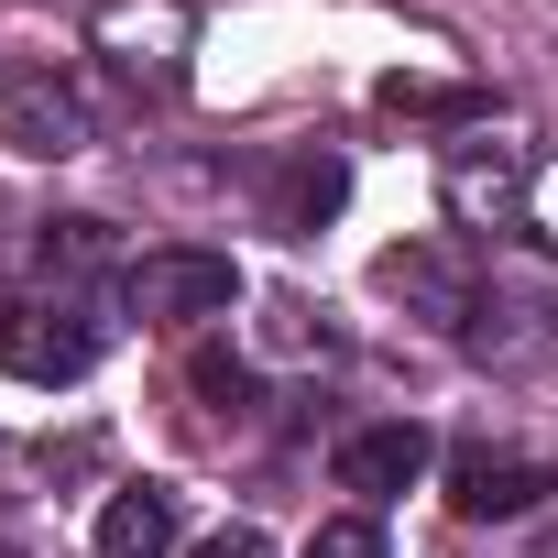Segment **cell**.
Wrapping results in <instances>:
<instances>
[{
  "label": "cell",
  "mask_w": 558,
  "mask_h": 558,
  "mask_svg": "<svg viewBox=\"0 0 558 558\" xmlns=\"http://www.w3.org/2000/svg\"><path fill=\"white\" fill-rule=\"evenodd\" d=\"M0 558H34V547H23V536H12V525H0Z\"/></svg>",
  "instance_id": "17"
},
{
  "label": "cell",
  "mask_w": 558,
  "mask_h": 558,
  "mask_svg": "<svg viewBox=\"0 0 558 558\" xmlns=\"http://www.w3.org/2000/svg\"><path fill=\"white\" fill-rule=\"evenodd\" d=\"M536 318H547V307H536V296H482V307H471V329H460V340H471V351H504V362H514V351H536V340H547V329H536Z\"/></svg>",
  "instance_id": "11"
},
{
  "label": "cell",
  "mask_w": 558,
  "mask_h": 558,
  "mask_svg": "<svg viewBox=\"0 0 558 558\" xmlns=\"http://www.w3.org/2000/svg\"><path fill=\"white\" fill-rule=\"evenodd\" d=\"M34 263H45V286H66V274L110 263V230H99V219H56V230L34 241Z\"/></svg>",
  "instance_id": "12"
},
{
  "label": "cell",
  "mask_w": 558,
  "mask_h": 558,
  "mask_svg": "<svg viewBox=\"0 0 558 558\" xmlns=\"http://www.w3.org/2000/svg\"><path fill=\"white\" fill-rule=\"evenodd\" d=\"M373 286H384L405 318H427V329H471V307H482V286H471L449 252H427V241L384 252V263H373Z\"/></svg>",
  "instance_id": "6"
},
{
  "label": "cell",
  "mask_w": 558,
  "mask_h": 558,
  "mask_svg": "<svg viewBox=\"0 0 558 558\" xmlns=\"http://www.w3.org/2000/svg\"><path fill=\"white\" fill-rule=\"evenodd\" d=\"M307 558H384V536H373V514H340V525L307 536Z\"/></svg>",
  "instance_id": "14"
},
{
  "label": "cell",
  "mask_w": 558,
  "mask_h": 558,
  "mask_svg": "<svg viewBox=\"0 0 558 558\" xmlns=\"http://www.w3.org/2000/svg\"><path fill=\"white\" fill-rule=\"evenodd\" d=\"M340 197H351V165H340V154H296L286 175H274V230L307 241L318 219H340Z\"/></svg>",
  "instance_id": "10"
},
{
  "label": "cell",
  "mask_w": 558,
  "mask_h": 558,
  "mask_svg": "<svg viewBox=\"0 0 558 558\" xmlns=\"http://www.w3.org/2000/svg\"><path fill=\"white\" fill-rule=\"evenodd\" d=\"M88 362H99V329H88V318H66V307H45V296L0 307V373H23V384H77Z\"/></svg>",
  "instance_id": "5"
},
{
  "label": "cell",
  "mask_w": 558,
  "mask_h": 558,
  "mask_svg": "<svg viewBox=\"0 0 558 558\" xmlns=\"http://www.w3.org/2000/svg\"><path fill=\"white\" fill-rule=\"evenodd\" d=\"M186 45H197V12H186V0H99V23H88V56H99L132 99H175Z\"/></svg>",
  "instance_id": "1"
},
{
  "label": "cell",
  "mask_w": 558,
  "mask_h": 558,
  "mask_svg": "<svg viewBox=\"0 0 558 558\" xmlns=\"http://www.w3.org/2000/svg\"><path fill=\"white\" fill-rule=\"evenodd\" d=\"M416 471H427V427L416 416H384V427H351L340 438V493H362V504L416 493Z\"/></svg>",
  "instance_id": "7"
},
{
  "label": "cell",
  "mask_w": 558,
  "mask_h": 558,
  "mask_svg": "<svg viewBox=\"0 0 558 558\" xmlns=\"http://www.w3.org/2000/svg\"><path fill=\"white\" fill-rule=\"evenodd\" d=\"M186 536V504L165 493V482H121L110 504H99V558H165Z\"/></svg>",
  "instance_id": "9"
},
{
  "label": "cell",
  "mask_w": 558,
  "mask_h": 558,
  "mask_svg": "<svg viewBox=\"0 0 558 558\" xmlns=\"http://www.w3.org/2000/svg\"><path fill=\"white\" fill-rule=\"evenodd\" d=\"M197 558H274V547H263V536H252V525H219V536H208V547H197Z\"/></svg>",
  "instance_id": "16"
},
{
  "label": "cell",
  "mask_w": 558,
  "mask_h": 558,
  "mask_svg": "<svg viewBox=\"0 0 558 558\" xmlns=\"http://www.w3.org/2000/svg\"><path fill=\"white\" fill-rule=\"evenodd\" d=\"M438 197H449V219H460V230H525L536 154H525V143H493V132H471V143H449V165H438Z\"/></svg>",
  "instance_id": "3"
},
{
  "label": "cell",
  "mask_w": 558,
  "mask_h": 558,
  "mask_svg": "<svg viewBox=\"0 0 558 558\" xmlns=\"http://www.w3.org/2000/svg\"><path fill=\"white\" fill-rule=\"evenodd\" d=\"M197 395H208V416H241V395H252V362L241 351H197V373H186Z\"/></svg>",
  "instance_id": "13"
},
{
  "label": "cell",
  "mask_w": 558,
  "mask_h": 558,
  "mask_svg": "<svg viewBox=\"0 0 558 558\" xmlns=\"http://www.w3.org/2000/svg\"><path fill=\"white\" fill-rule=\"evenodd\" d=\"M121 307L154 318V329H197V318H230V307H241V274H230V252L175 241V252H143V263L121 274Z\"/></svg>",
  "instance_id": "2"
},
{
  "label": "cell",
  "mask_w": 558,
  "mask_h": 558,
  "mask_svg": "<svg viewBox=\"0 0 558 558\" xmlns=\"http://www.w3.org/2000/svg\"><path fill=\"white\" fill-rule=\"evenodd\" d=\"M0 143L23 165H66L88 154V88L56 66H0Z\"/></svg>",
  "instance_id": "4"
},
{
  "label": "cell",
  "mask_w": 558,
  "mask_h": 558,
  "mask_svg": "<svg viewBox=\"0 0 558 558\" xmlns=\"http://www.w3.org/2000/svg\"><path fill=\"white\" fill-rule=\"evenodd\" d=\"M536 460H514V449H460L449 460V504L471 514V525H514V514H536Z\"/></svg>",
  "instance_id": "8"
},
{
  "label": "cell",
  "mask_w": 558,
  "mask_h": 558,
  "mask_svg": "<svg viewBox=\"0 0 558 558\" xmlns=\"http://www.w3.org/2000/svg\"><path fill=\"white\" fill-rule=\"evenodd\" d=\"M525 230H547V241H558V165H536V197H525Z\"/></svg>",
  "instance_id": "15"
}]
</instances>
